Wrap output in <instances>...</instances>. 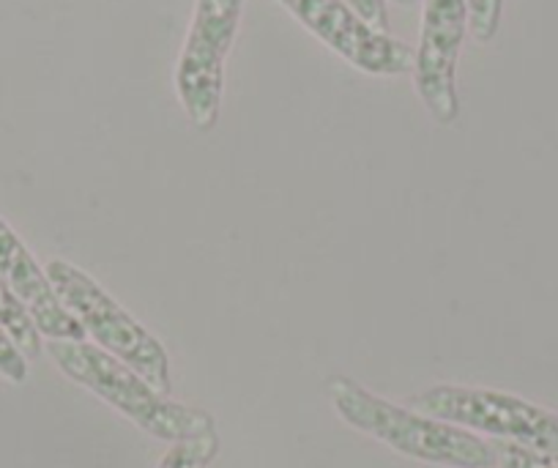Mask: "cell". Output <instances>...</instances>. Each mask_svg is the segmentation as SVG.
<instances>
[{
  "label": "cell",
  "mask_w": 558,
  "mask_h": 468,
  "mask_svg": "<svg viewBox=\"0 0 558 468\" xmlns=\"http://www.w3.org/2000/svg\"><path fill=\"white\" fill-rule=\"evenodd\" d=\"M45 272L61 304L83 324L85 335L94 340V346L132 368L157 392L170 395L173 389L170 357L146 326L137 324L90 274H85L74 263L56 257L47 263Z\"/></svg>",
  "instance_id": "cell-3"
},
{
  "label": "cell",
  "mask_w": 558,
  "mask_h": 468,
  "mask_svg": "<svg viewBox=\"0 0 558 468\" xmlns=\"http://www.w3.org/2000/svg\"><path fill=\"white\" fill-rule=\"evenodd\" d=\"M0 329L7 332L14 340V346L20 348L25 359H39L45 351V343H41L39 329H36L31 312L25 310L23 301L14 296V290L9 288L7 279L0 277Z\"/></svg>",
  "instance_id": "cell-9"
},
{
  "label": "cell",
  "mask_w": 558,
  "mask_h": 468,
  "mask_svg": "<svg viewBox=\"0 0 558 468\" xmlns=\"http://www.w3.org/2000/svg\"><path fill=\"white\" fill-rule=\"evenodd\" d=\"M219 455V435L206 433L201 439L170 444L157 468H208Z\"/></svg>",
  "instance_id": "cell-10"
},
{
  "label": "cell",
  "mask_w": 558,
  "mask_h": 468,
  "mask_svg": "<svg viewBox=\"0 0 558 468\" xmlns=\"http://www.w3.org/2000/svg\"><path fill=\"white\" fill-rule=\"evenodd\" d=\"M246 0H195L190 34L175 63V94L197 132H211L225 94V63Z\"/></svg>",
  "instance_id": "cell-5"
},
{
  "label": "cell",
  "mask_w": 558,
  "mask_h": 468,
  "mask_svg": "<svg viewBox=\"0 0 558 468\" xmlns=\"http://www.w3.org/2000/svg\"><path fill=\"white\" fill-rule=\"evenodd\" d=\"M315 39L369 77L411 74L413 50L391 34L369 28L345 0H277Z\"/></svg>",
  "instance_id": "cell-7"
},
{
  "label": "cell",
  "mask_w": 558,
  "mask_h": 468,
  "mask_svg": "<svg viewBox=\"0 0 558 468\" xmlns=\"http://www.w3.org/2000/svg\"><path fill=\"white\" fill-rule=\"evenodd\" d=\"M345 3L369 28L389 34V7H386V0H345Z\"/></svg>",
  "instance_id": "cell-14"
},
{
  "label": "cell",
  "mask_w": 558,
  "mask_h": 468,
  "mask_svg": "<svg viewBox=\"0 0 558 468\" xmlns=\"http://www.w3.org/2000/svg\"><path fill=\"white\" fill-rule=\"evenodd\" d=\"M469 34V0H422V28L413 50V85L441 127L460 118L458 61Z\"/></svg>",
  "instance_id": "cell-6"
},
{
  "label": "cell",
  "mask_w": 558,
  "mask_h": 468,
  "mask_svg": "<svg viewBox=\"0 0 558 468\" xmlns=\"http://www.w3.org/2000/svg\"><path fill=\"white\" fill-rule=\"evenodd\" d=\"M0 379L12 381V384L28 381V359L20 353V348L3 329H0Z\"/></svg>",
  "instance_id": "cell-13"
},
{
  "label": "cell",
  "mask_w": 558,
  "mask_h": 468,
  "mask_svg": "<svg viewBox=\"0 0 558 468\" xmlns=\"http://www.w3.org/2000/svg\"><path fill=\"white\" fill-rule=\"evenodd\" d=\"M391 3H397V7H413V3H418V0H391Z\"/></svg>",
  "instance_id": "cell-15"
},
{
  "label": "cell",
  "mask_w": 558,
  "mask_h": 468,
  "mask_svg": "<svg viewBox=\"0 0 558 468\" xmlns=\"http://www.w3.org/2000/svg\"><path fill=\"white\" fill-rule=\"evenodd\" d=\"M326 395L342 422L380 441L397 455L444 468H498L493 441L384 400L348 375H331L326 381Z\"/></svg>",
  "instance_id": "cell-1"
},
{
  "label": "cell",
  "mask_w": 558,
  "mask_h": 468,
  "mask_svg": "<svg viewBox=\"0 0 558 468\" xmlns=\"http://www.w3.org/2000/svg\"><path fill=\"white\" fill-rule=\"evenodd\" d=\"M498 455V468H558V452H536L525 446L493 441Z\"/></svg>",
  "instance_id": "cell-12"
},
{
  "label": "cell",
  "mask_w": 558,
  "mask_h": 468,
  "mask_svg": "<svg viewBox=\"0 0 558 468\" xmlns=\"http://www.w3.org/2000/svg\"><path fill=\"white\" fill-rule=\"evenodd\" d=\"M45 351L66 379L94 392L99 400L137 424L143 433L168 444L217 433V422L203 408L184 406L154 389L132 368L88 340H47Z\"/></svg>",
  "instance_id": "cell-2"
},
{
  "label": "cell",
  "mask_w": 558,
  "mask_h": 468,
  "mask_svg": "<svg viewBox=\"0 0 558 468\" xmlns=\"http://www.w3.org/2000/svg\"><path fill=\"white\" fill-rule=\"evenodd\" d=\"M408 408L476 435H490L525 449L558 452V413L507 392L441 384L413 395Z\"/></svg>",
  "instance_id": "cell-4"
},
{
  "label": "cell",
  "mask_w": 558,
  "mask_h": 468,
  "mask_svg": "<svg viewBox=\"0 0 558 468\" xmlns=\"http://www.w3.org/2000/svg\"><path fill=\"white\" fill-rule=\"evenodd\" d=\"M504 0H469V31L480 45H490L501 25Z\"/></svg>",
  "instance_id": "cell-11"
},
{
  "label": "cell",
  "mask_w": 558,
  "mask_h": 468,
  "mask_svg": "<svg viewBox=\"0 0 558 468\" xmlns=\"http://www.w3.org/2000/svg\"><path fill=\"white\" fill-rule=\"evenodd\" d=\"M0 277L7 279L14 296L31 312L41 337L47 340H85L88 337L83 324L61 304L45 268L36 263L28 247L3 217H0Z\"/></svg>",
  "instance_id": "cell-8"
}]
</instances>
